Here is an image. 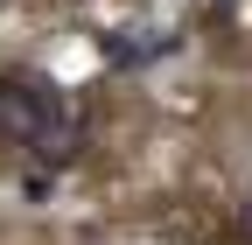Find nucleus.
Listing matches in <instances>:
<instances>
[{"instance_id": "1", "label": "nucleus", "mask_w": 252, "mask_h": 245, "mask_svg": "<svg viewBox=\"0 0 252 245\" xmlns=\"http://www.w3.org/2000/svg\"><path fill=\"white\" fill-rule=\"evenodd\" d=\"M63 105L49 98V84L35 77H0V140H21V147H35V133L49 126Z\"/></svg>"}, {"instance_id": "2", "label": "nucleus", "mask_w": 252, "mask_h": 245, "mask_svg": "<svg viewBox=\"0 0 252 245\" xmlns=\"http://www.w3.org/2000/svg\"><path fill=\"white\" fill-rule=\"evenodd\" d=\"M35 154H42L49 168H56V161H70V154H77V119H70V112H56V119H49V126L35 133Z\"/></svg>"}, {"instance_id": "3", "label": "nucleus", "mask_w": 252, "mask_h": 245, "mask_svg": "<svg viewBox=\"0 0 252 245\" xmlns=\"http://www.w3.org/2000/svg\"><path fill=\"white\" fill-rule=\"evenodd\" d=\"M238 231H245V238H252V196H245V203H238Z\"/></svg>"}]
</instances>
